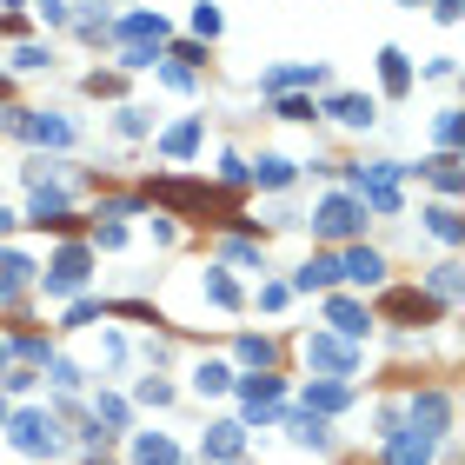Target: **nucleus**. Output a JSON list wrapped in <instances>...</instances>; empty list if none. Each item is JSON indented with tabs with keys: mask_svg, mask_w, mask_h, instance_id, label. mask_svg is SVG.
I'll use <instances>...</instances> for the list:
<instances>
[{
	"mask_svg": "<svg viewBox=\"0 0 465 465\" xmlns=\"http://www.w3.org/2000/svg\"><path fill=\"white\" fill-rule=\"evenodd\" d=\"M346 273H353L359 286H372L379 273H386V260H379V253H353V260H346Z\"/></svg>",
	"mask_w": 465,
	"mask_h": 465,
	"instance_id": "2",
	"label": "nucleus"
},
{
	"mask_svg": "<svg viewBox=\"0 0 465 465\" xmlns=\"http://www.w3.org/2000/svg\"><path fill=\"white\" fill-rule=\"evenodd\" d=\"M140 465H180V459H174L166 439H140Z\"/></svg>",
	"mask_w": 465,
	"mask_h": 465,
	"instance_id": "5",
	"label": "nucleus"
},
{
	"mask_svg": "<svg viewBox=\"0 0 465 465\" xmlns=\"http://www.w3.org/2000/svg\"><path fill=\"white\" fill-rule=\"evenodd\" d=\"M425 459H433L425 439H399V445H392V465H425Z\"/></svg>",
	"mask_w": 465,
	"mask_h": 465,
	"instance_id": "3",
	"label": "nucleus"
},
{
	"mask_svg": "<svg viewBox=\"0 0 465 465\" xmlns=\"http://www.w3.org/2000/svg\"><path fill=\"white\" fill-rule=\"evenodd\" d=\"M339 120H353V127H359V120H372V107H366V100H339Z\"/></svg>",
	"mask_w": 465,
	"mask_h": 465,
	"instance_id": "7",
	"label": "nucleus"
},
{
	"mask_svg": "<svg viewBox=\"0 0 465 465\" xmlns=\"http://www.w3.org/2000/svg\"><path fill=\"white\" fill-rule=\"evenodd\" d=\"M333 280H339L333 260H306V273H300V286H333Z\"/></svg>",
	"mask_w": 465,
	"mask_h": 465,
	"instance_id": "4",
	"label": "nucleus"
},
{
	"mask_svg": "<svg viewBox=\"0 0 465 465\" xmlns=\"http://www.w3.org/2000/svg\"><path fill=\"white\" fill-rule=\"evenodd\" d=\"M233 445H239V425H213V439H206V452H233Z\"/></svg>",
	"mask_w": 465,
	"mask_h": 465,
	"instance_id": "6",
	"label": "nucleus"
},
{
	"mask_svg": "<svg viewBox=\"0 0 465 465\" xmlns=\"http://www.w3.org/2000/svg\"><path fill=\"white\" fill-rule=\"evenodd\" d=\"M386 313H392V319H419V326H425L439 306L425 300V292H386Z\"/></svg>",
	"mask_w": 465,
	"mask_h": 465,
	"instance_id": "1",
	"label": "nucleus"
}]
</instances>
